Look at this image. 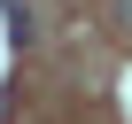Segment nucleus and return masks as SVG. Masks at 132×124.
<instances>
[{
    "label": "nucleus",
    "instance_id": "obj_1",
    "mask_svg": "<svg viewBox=\"0 0 132 124\" xmlns=\"http://www.w3.org/2000/svg\"><path fill=\"white\" fill-rule=\"evenodd\" d=\"M117 31H124V39H132V0H117Z\"/></svg>",
    "mask_w": 132,
    "mask_h": 124
}]
</instances>
